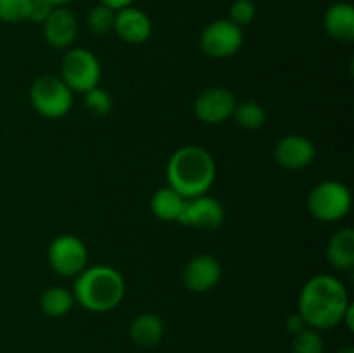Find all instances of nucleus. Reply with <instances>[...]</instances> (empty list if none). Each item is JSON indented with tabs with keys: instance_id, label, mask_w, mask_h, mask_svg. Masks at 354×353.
I'll return each instance as SVG.
<instances>
[{
	"instance_id": "1",
	"label": "nucleus",
	"mask_w": 354,
	"mask_h": 353,
	"mask_svg": "<svg viewBox=\"0 0 354 353\" xmlns=\"http://www.w3.org/2000/svg\"><path fill=\"white\" fill-rule=\"evenodd\" d=\"M351 305L346 286L334 275L318 273L311 277L299 294V314L308 327L328 331L342 324Z\"/></svg>"
},
{
	"instance_id": "2",
	"label": "nucleus",
	"mask_w": 354,
	"mask_h": 353,
	"mask_svg": "<svg viewBox=\"0 0 354 353\" xmlns=\"http://www.w3.org/2000/svg\"><path fill=\"white\" fill-rule=\"evenodd\" d=\"M168 185L185 199L204 196L216 179V163L207 149L201 145H183L176 149L166 166Z\"/></svg>"
},
{
	"instance_id": "3",
	"label": "nucleus",
	"mask_w": 354,
	"mask_h": 353,
	"mask_svg": "<svg viewBox=\"0 0 354 353\" xmlns=\"http://www.w3.org/2000/svg\"><path fill=\"white\" fill-rule=\"evenodd\" d=\"M124 279L109 265H93L76 275L73 296L85 310L102 314L114 310L124 298Z\"/></svg>"
},
{
	"instance_id": "4",
	"label": "nucleus",
	"mask_w": 354,
	"mask_h": 353,
	"mask_svg": "<svg viewBox=\"0 0 354 353\" xmlns=\"http://www.w3.org/2000/svg\"><path fill=\"white\" fill-rule=\"evenodd\" d=\"M351 190L339 180H325L315 185L308 196V211L317 220L334 224L342 220L351 210Z\"/></svg>"
},
{
	"instance_id": "5",
	"label": "nucleus",
	"mask_w": 354,
	"mask_h": 353,
	"mask_svg": "<svg viewBox=\"0 0 354 353\" xmlns=\"http://www.w3.org/2000/svg\"><path fill=\"white\" fill-rule=\"evenodd\" d=\"M30 100L35 111L41 116L57 120L71 111L75 96L61 76L45 75L31 83Z\"/></svg>"
},
{
	"instance_id": "6",
	"label": "nucleus",
	"mask_w": 354,
	"mask_h": 353,
	"mask_svg": "<svg viewBox=\"0 0 354 353\" xmlns=\"http://www.w3.org/2000/svg\"><path fill=\"white\" fill-rule=\"evenodd\" d=\"M102 69L97 55L83 47L69 48L61 62V78L73 92L85 93L99 87Z\"/></svg>"
},
{
	"instance_id": "7",
	"label": "nucleus",
	"mask_w": 354,
	"mask_h": 353,
	"mask_svg": "<svg viewBox=\"0 0 354 353\" xmlns=\"http://www.w3.org/2000/svg\"><path fill=\"white\" fill-rule=\"evenodd\" d=\"M47 256L48 265L55 273L62 277H76L86 269L88 249L76 235L62 234L50 242Z\"/></svg>"
},
{
	"instance_id": "8",
	"label": "nucleus",
	"mask_w": 354,
	"mask_h": 353,
	"mask_svg": "<svg viewBox=\"0 0 354 353\" xmlns=\"http://www.w3.org/2000/svg\"><path fill=\"white\" fill-rule=\"evenodd\" d=\"M244 44L242 28L230 19H216L207 24L201 33V48L214 59H227L237 54Z\"/></svg>"
},
{
	"instance_id": "9",
	"label": "nucleus",
	"mask_w": 354,
	"mask_h": 353,
	"mask_svg": "<svg viewBox=\"0 0 354 353\" xmlns=\"http://www.w3.org/2000/svg\"><path fill=\"white\" fill-rule=\"evenodd\" d=\"M223 220L225 211L220 201L204 194V196L185 199L182 215L178 218V224L197 228V230L203 232H213L221 227Z\"/></svg>"
},
{
	"instance_id": "10",
	"label": "nucleus",
	"mask_w": 354,
	"mask_h": 353,
	"mask_svg": "<svg viewBox=\"0 0 354 353\" xmlns=\"http://www.w3.org/2000/svg\"><path fill=\"white\" fill-rule=\"evenodd\" d=\"M234 93L225 87H211L201 92L194 102L197 120L206 125H220L232 118L235 109Z\"/></svg>"
},
{
	"instance_id": "11",
	"label": "nucleus",
	"mask_w": 354,
	"mask_h": 353,
	"mask_svg": "<svg viewBox=\"0 0 354 353\" xmlns=\"http://www.w3.org/2000/svg\"><path fill=\"white\" fill-rule=\"evenodd\" d=\"M275 161L286 170H303L317 156V147L304 135L290 134L280 138L275 145Z\"/></svg>"
},
{
	"instance_id": "12",
	"label": "nucleus",
	"mask_w": 354,
	"mask_h": 353,
	"mask_svg": "<svg viewBox=\"0 0 354 353\" xmlns=\"http://www.w3.org/2000/svg\"><path fill=\"white\" fill-rule=\"evenodd\" d=\"M183 284L192 293H207L221 279V265L213 255H197L185 265Z\"/></svg>"
},
{
	"instance_id": "13",
	"label": "nucleus",
	"mask_w": 354,
	"mask_h": 353,
	"mask_svg": "<svg viewBox=\"0 0 354 353\" xmlns=\"http://www.w3.org/2000/svg\"><path fill=\"white\" fill-rule=\"evenodd\" d=\"M44 37L50 47L69 48L78 37V21L66 6L52 9L44 21Z\"/></svg>"
},
{
	"instance_id": "14",
	"label": "nucleus",
	"mask_w": 354,
	"mask_h": 353,
	"mask_svg": "<svg viewBox=\"0 0 354 353\" xmlns=\"http://www.w3.org/2000/svg\"><path fill=\"white\" fill-rule=\"evenodd\" d=\"M113 31H116L118 37L127 44H144L152 35V21L144 10L133 6L124 7V9L116 10Z\"/></svg>"
},
{
	"instance_id": "15",
	"label": "nucleus",
	"mask_w": 354,
	"mask_h": 353,
	"mask_svg": "<svg viewBox=\"0 0 354 353\" xmlns=\"http://www.w3.org/2000/svg\"><path fill=\"white\" fill-rule=\"evenodd\" d=\"M325 31L334 40L351 44L354 40V7L348 2H335L324 16Z\"/></svg>"
},
{
	"instance_id": "16",
	"label": "nucleus",
	"mask_w": 354,
	"mask_h": 353,
	"mask_svg": "<svg viewBox=\"0 0 354 353\" xmlns=\"http://www.w3.org/2000/svg\"><path fill=\"white\" fill-rule=\"evenodd\" d=\"M165 336V322L158 314H140L130 324V339L140 348H152Z\"/></svg>"
},
{
	"instance_id": "17",
	"label": "nucleus",
	"mask_w": 354,
	"mask_h": 353,
	"mask_svg": "<svg viewBox=\"0 0 354 353\" xmlns=\"http://www.w3.org/2000/svg\"><path fill=\"white\" fill-rule=\"evenodd\" d=\"M327 260L335 270H349L354 266V230L346 227L335 232L327 246Z\"/></svg>"
},
{
	"instance_id": "18",
	"label": "nucleus",
	"mask_w": 354,
	"mask_h": 353,
	"mask_svg": "<svg viewBox=\"0 0 354 353\" xmlns=\"http://www.w3.org/2000/svg\"><path fill=\"white\" fill-rule=\"evenodd\" d=\"M185 197L173 187L166 185L156 190L151 197V211L161 221H178Z\"/></svg>"
},
{
	"instance_id": "19",
	"label": "nucleus",
	"mask_w": 354,
	"mask_h": 353,
	"mask_svg": "<svg viewBox=\"0 0 354 353\" xmlns=\"http://www.w3.org/2000/svg\"><path fill=\"white\" fill-rule=\"evenodd\" d=\"M75 296H73L71 291L64 289L61 286H52L41 293L40 296V308L45 315L48 317H64L71 311V308L75 307Z\"/></svg>"
},
{
	"instance_id": "20",
	"label": "nucleus",
	"mask_w": 354,
	"mask_h": 353,
	"mask_svg": "<svg viewBox=\"0 0 354 353\" xmlns=\"http://www.w3.org/2000/svg\"><path fill=\"white\" fill-rule=\"evenodd\" d=\"M232 116L235 118L237 125L244 130H259L266 123V111L256 100H244L235 104Z\"/></svg>"
},
{
	"instance_id": "21",
	"label": "nucleus",
	"mask_w": 354,
	"mask_h": 353,
	"mask_svg": "<svg viewBox=\"0 0 354 353\" xmlns=\"http://www.w3.org/2000/svg\"><path fill=\"white\" fill-rule=\"evenodd\" d=\"M114 17H116V10L104 3H97L86 14V26L93 35H106L113 31Z\"/></svg>"
},
{
	"instance_id": "22",
	"label": "nucleus",
	"mask_w": 354,
	"mask_h": 353,
	"mask_svg": "<svg viewBox=\"0 0 354 353\" xmlns=\"http://www.w3.org/2000/svg\"><path fill=\"white\" fill-rule=\"evenodd\" d=\"M292 353H324L325 345L322 339L320 331L317 329L306 327L301 331L299 334L292 336V346H290Z\"/></svg>"
},
{
	"instance_id": "23",
	"label": "nucleus",
	"mask_w": 354,
	"mask_h": 353,
	"mask_svg": "<svg viewBox=\"0 0 354 353\" xmlns=\"http://www.w3.org/2000/svg\"><path fill=\"white\" fill-rule=\"evenodd\" d=\"M31 0H0V21L17 24L30 17Z\"/></svg>"
},
{
	"instance_id": "24",
	"label": "nucleus",
	"mask_w": 354,
	"mask_h": 353,
	"mask_svg": "<svg viewBox=\"0 0 354 353\" xmlns=\"http://www.w3.org/2000/svg\"><path fill=\"white\" fill-rule=\"evenodd\" d=\"M83 102L88 113H92L93 116H106L113 109V97L109 96V92L100 87L88 90V92L83 93Z\"/></svg>"
},
{
	"instance_id": "25",
	"label": "nucleus",
	"mask_w": 354,
	"mask_h": 353,
	"mask_svg": "<svg viewBox=\"0 0 354 353\" xmlns=\"http://www.w3.org/2000/svg\"><path fill=\"white\" fill-rule=\"evenodd\" d=\"M256 17V6L252 0H235L230 6V16L228 19L239 28L251 24Z\"/></svg>"
},
{
	"instance_id": "26",
	"label": "nucleus",
	"mask_w": 354,
	"mask_h": 353,
	"mask_svg": "<svg viewBox=\"0 0 354 353\" xmlns=\"http://www.w3.org/2000/svg\"><path fill=\"white\" fill-rule=\"evenodd\" d=\"M54 6H52L48 0H31V9H30V17L28 21L30 23L44 24V21L47 19L48 14L52 12Z\"/></svg>"
},
{
	"instance_id": "27",
	"label": "nucleus",
	"mask_w": 354,
	"mask_h": 353,
	"mask_svg": "<svg viewBox=\"0 0 354 353\" xmlns=\"http://www.w3.org/2000/svg\"><path fill=\"white\" fill-rule=\"evenodd\" d=\"M306 327H308V324H306V322H304V318L301 317L299 311H297V314H292V315H289V317H287L286 329L292 336L299 334V332L304 331V329H306Z\"/></svg>"
},
{
	"instance_id": "28",
	"label": "nucleus",
	"mask_w": 354,
	"mask_h": 353,
	"mask_svg": "<svg viewBox=\"0 0 354 353\" xmlns=\"http://www.w3.org/2000/svg\"><path fill=\"white\" fill-rule=\"evenodd\" d=\"M135 0H99V3H104V6L111 7L113 10H120L124 9V7L133 6Z\"/></svg>"
},
{
	"instance_id": "29",
	"label": "nucleus",
	"mask_w": 354,
	"mask_h": 353,
	"mask_svg": "<svg viewBox=\"0 0 354 353\" xmlns=\"http://www.w3.org/2000/svg\"><path fill=\"white\" fill-rule=\"evenodd\" d=\"M353 317H354V307L353 305H349L348 310H346V314H344V318H342V324H346V327H348L349 331H354Z\"/></svg>"
},
{
	"instance_id": "30",
	"label": "nucleus",
	"mask_w": 354,
	"mask_h": 353,
	"mask_svg": "<svg viewBox=\"0 0 354 353\" xmlns=\"http://www.w3.org/2000/svg\"><path fill=\"white\" fill-rule=\"evenodd\" d=\"M48 2H50L54 7H59V6H66V3L73 2V0H48Z\"/></svg>"
},
{
	"instance_id": "31",
	"label": "nucleus",
	"mask_w": 354,
	"mask_h": 353,
	"mask_svg": "<svg viewBox=\"0 0 354 353\" xmlns=\"http://www.w3.org/2000/svg\"><path fill=\"white\" fill-rule=\"evenodd\" d=\"M337 353H354V350L351 348V346H344V348L339 350Z\"/></svg>"
}]
</instances>
